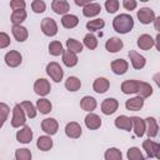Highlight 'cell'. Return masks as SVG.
<instances>
[{"label":"cell","mask_w":160,"mask_h":160,"mask_svg":"<svg viewBox=\"0 0 160 160\" xmlns=\"http://www.w3.org/2000/svg\"><path fill=\"white\" fill-rule=\"evenodd\" d=\"M112 28L119 34H128L134 28V19L129 14H120L114 18Z\"/></svg>","instance_id":"6da1fadb"},{"label":"cell","mask_w":160,"mask_h":160,"mask_svg":"<svg viewBox=\"0 0 160 160\" xmlns=\"http://www.w3.org/2000/svg\"><path fill=\"white\" fill-rule=\"evenodd\" d=\"M46 74L55 82H60L62 80V78H64V70L60 66V64H58L56 61H51V62H49L46 65Z\"/></svg>","instance_id":"7a4b0ae2"},{"label":"cell","mask_w":160,"mask_h":160,"mask_svg":"<svg viewBox=\"0 0 160 160\" xmlns=\"http://www.w3.org/2000/svg\"><path fill=\"white\" fill-rule=\"evenodd\" d=\"M41 31L46 36H55L58 34V24L52 18H44L40 24Z\"/></svg>","instance_id":"3957f363"},{"label":"cell","mask_w":160,"mask_h":160,"mask_svg":"<svg viewBox=\"0 0 160 160\" xmlns=\"http://www.w3.org/2000/svg\"><path fill=\"white\" fill-rule=\"evenodd\" d=\"M26 122V115L24 110L21 109L20 104H15L12 109V119H11V126L12 128H20L24 126Z\"/></svg>","instance_id":"277c9868"},{"label":"cell","mask_w":160,"mask_h":160,"mask_svg":"<svg viewBox=\"0 0 160 160\" xmlns=\"http://www.w3.org/2000/svg\"><path fill=\"white\" fill-rule=\"evenodd\" d=\"M142 148L146 151L149 158H156V159L160 158V144L155 142L154 140H150V139L144 140L142 141Z\"/></svg>","instance_id":"5b68a950"},{"label":"cell","mask_w":160,"mask_h":160,"mask_svg":"<svg viewBox=\"0 0 160 160\" xmlns=\"http://www.w3.org/2000/svg\"><path fill=\"white\" fill-rule=\"evenodd\" d=\"M4 60H5V64L9 66V68H16L21 64L22 61V56L19 51L16 50H10L5 54L4 56Z\"/></svg>","instance_id":"8992f818"},{"label":"cell","mask_w":160,"mask_h":160,"mask_svg":"<svg viewBox=\"0 0 160 160\" xmlns=\"http://www.w3.org/2000/svg\"><path fill=\"white\" fill-rule=\"evenodd\" d=\"M51 90V85L49 82V80L41 78V79H38L35 80L34 82V91L39 95V96H46Z\"/></svg>","instance_id":"52a82bcc"},{"label":"cell","mask_w":160,"mask_h":160,"mask_svg":"<svg viewBox=\"0 0 160 160\" xmlns=\"http://www.w3.org/2000/svg\"><path fill=\"white\" fill-rule=\"evenodd\" d=\"M41 129L46 135L52 136V135H55L58 132L59 124L54 118H46V119H44L41 121Z\"/></svg>","instance_id":"ba28073f"},{"label":"cell","mask_w":160,"mask_h":160,"mask_svg":"<svg viewBox=\"0 0 160 160\" xmlns=\"http://www.w3.org/2000/svg\"><path fill=\"white\" fill-rule=\"evenodd\" d=\"M81 132H82V129L80 124L76 121H70L65 125V134L70 139H79L81 136Z\"/></svg>","instance_id":"9c48e42d"},{"label":"cell","mask_w":160,"mask_h":160,"mask_svg":"<svg viewBox=\"0 0 160 160\" xmlns=\"http://www.w3.org/2000/svg\"><path fill=\"white\" fill-rule=\"evenodd\" d=\"M155 12L152 9L150 8H141L139 11H138V19L141 24L144 25H148V24H151L155 19Z\"/></svg>","instance_id":"30bf717a"},{"label":"cell","mask_w":160,"mask_h":160,"mask_svg":"<svg viewBox=\"0 0 160 160\" xmlns=\"http://www.w3.org/2000/svg\"><path fill=\"white\" fill-rule=\"evenodd\" d=\"M128 55H129V59L131 61V65H132V68L135 70H140V69H142L146 65V59L142 55H140L138 51L130 50L128 52Z\"/></svg>","instance_id":"8fae6325"},{"label":"cell","mask_w":160,"mask_h":160,"mask_svg":"<svg viewBox=\"0 0 160 160\" xmlns=\"http://www.w3.org/2000/svg\"><path fill=\"white\" fill-rule=\"evenodd\" d=\"M119 108V101L114 98H108L101 102V112L104 115H111L114 114Z\"/></svg>","instance_id":"7c38bea8"},{"label":"cell","mask_w":160,"mask_h":160,"mask_svg":"<svg viewBox=\"0 0 160 160\" xmlns=\"http://www.w3.org/2000/svg\"><path fill=\"white\" fill-rule=\"evenodd\" d=\"M145 132L148 134L149 139L150 138H155L159 132V124L158 120L152 116H149L145 119Z\"/></svg>","instance_id":"4fadbf2b"},{"label":"cell","mask_w":160,"mask_h":160,"mask_svg":"<svg viewBox=\"0 0 160 160\" xmlns=\"http://www.w3.org/2000/svg\"><path fill=\"white\" fill-rule=\"evenodd\" d=\"M110 66H111V70H112L114 74L124 75L129 69V62L126 60H124V59H115V60L111 61Z\"/></svg>","instance_id":"5bb4252c"},{"label":"cell","mask_w":160,"mask_h":160,"mask_svg":"<svg viewBox=\"0 0 160 160\" xmlns=\"http://www.w3.org/2000/svg\"><path fill=\"white\" fill-rule=\"evenodd\" d=\"M16 140L21 144H29L32 140V130L30 126L24 125L22 129H20L16 132Z\"/></svg>","instance_id":"9a60e30c"},{"label":"cell","mask_w":160,"mask_h":160,"mask_svg":"<svg viewBox=\"0 0 160 160\" xmlns=\"http://www.w3.org/2000/svg\"><path fill=\"white\" fill-rule=\"evenodd\" d=\"M11 32H12V36L16 41L19 42H24L28 38H29V31L25 26L22 25H12L11 28Z\"/></svg>","instance_id":"2e32d148"},{"label":"cell","mask_w":160,"mask_h":160,"mask_svg":"<svg viewBox=\"0 0 160 160\" xmlns=\"http://www.w3.org/2000/svg\"><path fill=\"white\" fill-rule=\"evenodd\" d=\"M51 9L54 10L55 14L58 15H66L68 11L70 10V4L66 0H54L51 2Z\"/></svg>","instance_id":"e0dca14e"},{"label":"cell","mask_w":160,"mask_h":160,"mask_svg":"<svg viewBox=\"0 0 160 160\" xmlns=\"http://www.w3.org/2000/svg\"><path fill=\"white\" fill-rule=\"evenodd\" d=\"M85 126L90 130H96L101 126V119L99 115L94 114V112H89L86 116H85Z\"/></svg>","instance_id":"ac0fdd59"},{"label":"cell","mask_w":160,"mask_h":160,"mask_svg":"<svg viewBox=\"0 0 160 160\" xmlns=\"http://www.w3.org/2000/svg\"><path fill=\"white\" fill-rule=\"evenodd\" d=\"M134 132L138 138H141L145 134V120L139 116H130Z\"/></svg>","instance_id":"d6986e66"},{"label":"cell","mask_w":160,"mask_h":160,"mask_svg":"<svg viewBox=\"0 0 160 160\" xmlns=\"http://www.w3.org/2000/svg\"><path fill=\"white\" fill-rule=\"evenodd\" d=\"M142 106H144V99L140 96H134L125 101V108L129 111H139L142 109Z\"/></svg>","instance_id":"ffe728a7"},{"label":"cell","mask_w":160,"mask_h":160,"mask_svg":"<svg viewBox=\"0 0 160 160\" xmlns=\"http://www.w3.org/2000/svg\"><path fill=\"white\" fill-rule=\"evenodd\" d=\"M139 82H140V80H132V79L131 80H125L121 84V91L126 95L136 94L138 89H139Z\"/></svg>","instance_id":"44dd1931"},{"label":"cell","mask_w":160,"mask_h":160,"mask_svg":"<svg viewBox=\"0 0 160 160\" xmlns=\"http://www.w3.org/2000/svg\"><path fill=\"white\" fill-rule=\"evenodd\" d=\"M109 88H110V81L106 78H98V79H95V81L92 84V89L98 94L106 92L109 90Z\"/></svg>","instance_id":"7402d4cb"},{"label":"cell","mask_w":160,"mask_h":160,"mask_svg":"<svg viewBox=\"0 0 160 160\" xmlns=\"http://www.w3.org/2000/svg\"><path fill=\"white\" fill-rule=\"evenodd\" d=\"M98 106V102H96V99L90 96V95H86L84 96L81 100H80V108L88 112H92Z\"/></svg>","instance_id":"603a6c76"},{"label":"cell","mask_w":160,"mask_h":160,"mask_svg":"<svg viewBox=\"0 0 160 160\" xmlns=\"http://www.w3.org/2000/svg\"><path fill=\"white\" fill-rule=\"evenodd\" d=\"M122 46H124V42L119 38H110L105 42V49L109 52H118V51H120L122 49Z\"/></svg>","instance_id":"cb8c5ba5"},{"label":"cell","mask_w":160,"mask_h":160,"mask_svg":"<svg viewBox=\"0 0 160 160\" xmlns=\"http://www.w3.org/2000/svg\"><path fill=\"white\" fill-rule=\"evenodd\" d=\"M100 11H101V5L99 2H90L82 8V14L86 18H94L99 15Z\"/></svg>","instance_id":"d4e9b609"},{"label":"cell","mask_w":160,"mask_h":160,"mask_svg":"<svg viewBox=\"0 0 160 160\" xmlns=\"http://www.w3.org/2000/svg\"><path fill=\"white\" fill-rule=\"evenodd\" d=\"M154 44H155L154 39L149 34H142V35H140L138 38V46L141 50H149V49H151L154 46Z\"/></svg>","instance_id":"484cf974"},{"label":"cell","mask_w":160,"mask_h":160,"mask_svg":"<svg viewBox=\"0 0 160 160\" xmlns=\"http://www.w3.org/2000/svg\"><path fill=\"white\" fill-rule=\"evenodd\" d=\"M115 126L120 130H125V131H130L132 129V124H131V119L126 115H120L115 119Z\"/></svg>","instance_id":"4316f807"},{"label":"cell","mask_w":160,"mask_h":160,"mask_svg":"<svg viewBox=\"0 0 160 160\" xmlns=\"http://www.w3.org/2000/svg\"><path fill=\"white\" fill-rule=\"evenodd\" d=\"M54 142H52V139L51 136L49 135H41L38 138V141H36V146L39 150L41 151H49L51 148H52Z\"/></svg>","instance_id":"83f0119b"},{"label":"cell","mask_w":160,"mask_h":160,"mask_svg":"<svg viewBox=\"0 0 160 160\" xmlns=\"http://www.w3.org/2000/svg\"><path fill=\"white\" fill-rule=\"evenodd\" d=\"M79 24V18L72 14H66L61 18V25L65 29H74Z\"/></svg>","instance_id":"f1b7e54d"},{"label":"cell","mask_w":160,"mask_h":160,"mask_svg":"<svg viewBox=\"0 0 160 160\" xmlns=\"http://www.w3.org/2000/svg\"><path fill=\"white\" fill-rule=\"evenodd\" d=\"M61 55H62V62H64L68 68L75 66V65L78 64V61H79L78 55L74 54V52H71V51H69V50H64Z\"/></svg>","instance_id":"f546056e"},{"label":"cell","mask_w":160,"mask_h":160,"mask_svg":"<svg viewBox=\"0 0 160 160\" xmlns=\"http://www.w3.org/2000/svg\"><path fill=\"white\" fill-rule=\"evenodd\" d=\"M152 86L145 81H140L139 82V89H138V96L142 98V99H146V98H150L152 95Z\"/></svg>","instance_id":"4dcf8cb0"},{"label":"cell","mask_w":160,"mask_h":160,"mask_svg":"<svg viewBox=\"0 0 160 160\" xmlns=\"http://www.w3.org/2000/svg\"><path fill=\"white\" fill-rule=\"evenodd\" d=\"M52 109V104L50 102V100L45 99V98H40L36 101V110L40 111V114H49Z\"/></svg>","instance_id":"1f68e13d"},{"label":"cell","mask_w":160,"mask_h":160,"mask_svg":"<svg viewBox=\"0 0 160 160\" xmlns=\"http://www.w3.org/2000/svg\"><path fill=\"white\" fill-rule=\"evenodd\" d=\"M20 106H21V109L24 110L26 118L34 119V118L36 116L38 110H36V108L34 106V104H32L31 101H28V100H26V101H22V102H20Z\"/></svg>","instance_id":"d6a6232c"},{"label":"cell","mask_w":160,"mask_h":160,"mask_svg":"<svg viewBox=\"0 0 160 160\" xmlns=\"http://www.w3.org/2000/svg\"><path fill=\"white\" fill-rule=\"evenodd\" d=\"M82 49H84V45L79 40L71 39V38H69L66 40V50H69V51H71L74 54H79V52L82 51Z\"/></svg>","instance_id":"836d02e7"},{"label":"cell","mask_w":160,"mask_h":160,"mask_svg":"<svg viewBox=\"0 0 160 160\" xmlns=\"http://www.w3.org/2000/svg\"><path fill=\"white\" fill-rule=\"evenodd\" d=\"M65 88L66 90L69 91H78L80 88H81V80L76 76H69L66 80H65Z\"/></svg>","instance_id":"e575fe53"},{"label":"cell","mask_w":160,"mask_h":160,"mask_svg":"<svg viewBox=\"0 0 160 160\" xmlns=\"http://www.w3.org/2000/svg\"><path fill=\"white\" fill-rule=\"evenodd\" d=\"M26 10H15L11 14L10 21L12 22V25H21V22H24L26 20Z\"/></svg>","instance_id":"d590c367"},{"label":"cell","mask_w":160,"mask_h":160,"mask_svg":"<svg viewBox=\"0 0 160 160\" xmlns=\"http://www.w3.org/2000/svg\"><path fill=\"white\" fill-rule=\"evenodd\" d=\"M105 160H122V154L118 148H109L104 154Z\"/></svg>","instance_id":"8d00e7d4"},{"label":"cell","mask_w":160,"mask_h":160,"mask_svg":"<svg viewBox=\"0 0 160 160\" xmlns=\"http://www.w3.org/2000/svg\"><path fill=\"white\" fill-rule=\"evenodd\" d=\"M105 26V21L102 19H94V20H89L86 22V29L89 31H99Z\"/></svg>","instance_id":"74e56055"},{"label":"cell","mask_w":160,"mask_h":160,"mask_svg":"<svg viewBox=\"0 0 160 160\" xmlns=\"http://www.w3.org/2000/svg\"><path fill=\"white\" fill-rule=\"evenodd\" d=\"M62 51H64V49H62V44H61L60 41L54 40V41H51V42L49 44V54H50V55H52V56H59V55L62 54Z\"/></svg>","instance_id":"f35d334b"},{"label":"cell","mask_w":160,"mask_h":160,"mask_svg":"<svg viewBox=\"0 0 160 160\" xmlns=\"http://www.w3.org/2000/svg\"><path fill=\"white\" fill-rule=\"evenodd\" d=\"M82 45H85L89 50H95L98 48V39H96V36L90 34V32L86 34L84 36V44Z\"/></svg>","instance_id":"ab89813d"},{"label":"cell","mask_w":160,"mask_h":160,"mask_svg":"<svg viewBox=\"0 0 160 160\" xmlns=\"http://www.w3.org/2000/svg\"><path fill=\"white\" fill-rule=\"evenodd\" d=\"M126 156H128V160H145L142 152L140 151L139 148H130L126 152Z\"/></svg>","instance_id":"60d3db41"},{"label":"cell","mask_w":160,"mask_h":160,"mask_svg":"<svg viewBox=\"0 0 160 160\" xmlns=\"http://www.w3.org/2000/svg\"><path fill=\"white\" fill-rule=\"evenodd\" d=\"M9 114H10V108L5 102H0V129L4 126L5 121L8 120Z\"/></svg>","instance_id":"b9f144b4"},{"label":"cell","mask_w":160,"mask_h":160,"mask_svg":"<svg viewBox=\"0 0 160 160\" xmlns=\"http://www.w3.org/2000/svg\"><path fill=\"white\" fill-rule=\"evenodd\" d=\"M31 151L26 148L22 149H18L15 151V159L16 160H31Z\"/></svg>","instance_id":"7bdbcfd3"},{"label":"cell","mask_w":160,"mask_h":160,"mask_svg":"<svg viewBox=\"0 0 160 160\" xmlns=\"http://www.w3.org/2000/svg\"><path fill=\"white\" fill-rule=\"evenodd\" d=\"M31 9H32V11H34L35 14H41V12L45 11L46 4H45V1H42V0H34V1L31 2Z\"/></svg>","instance_id":"ee69618b"},{"label":"cell","mask_w":160,"mask_h":160,"mask_svg":"<svg viewBox=\"0 0 160 160\" xmlns=\"http://www.w3.org/2000/svg\"><path fill=\"white\" fill-rule=\"evenodd\" d=\"M119 5L120 2L118 0H106L105 1V9L109 14H114L119 10Z\"/></svg>","instance_id":"f6af8a7d"},{"label":"cell","mask_w":160,"mask_h":160,"mask_svg":"<svg viewBox=\"0 0 160 160\" xmlns=\"http://www.w3.org/2000/svg\"><path fill=\"white\" fill-rule=\"evenodd\" d=\"M26 2L24 0H11L10 1V8L12 9V11L15 10H25Z\"/></svg>","instance_id":"bcb514c9"},{"label":"cell","mask_w":160,"mask_h":160,"mask_svg":"<svg viewBox=\"0 0 160 160\" xmlns=\"http://www.w3.org/2000/svg\"><path fill=\"white\" fill-rule=\"evenodd\" d=\"M10 45V36L6 32L0 31V49H5Z\"/></svg>","instance_id":"7dc6e473"},{"label":"cell","mask_w":160,"mask_h":160,"mask_svg":"<svg viewBox=\"0 0 160 160\" xmlns=\"http://www.w3.org/2000/svg\"><path fill=\"white\" fill-rule=\"evenodd\" d=\"M122 6L126 9V10H135L136 6H138V2L135 0H124L122 1Z\"/></svg>","instance_id":"c3c4849f"},{"label":"cell","mask_w":160,"mask_h":160,"mask_svg":"<svg viewBox=\"0 0 160 160\" xmlns=\"http://www.w3.org/2000/svg\"><path fill=\"white\" fill-rule=\"evenodd\" d=\"M90 2H91L90 0H75V4H76L78 6H81V8L86 6V5L90 4Z\"/></svg>","instance_id":"681fc988"},{"label":"cell","mask_w":160,"mask_h":160,"mask_svg":"<svg viewBox=\"0 0 160 160\" xmlns=\"http://www.w3.org/2000/svg\"><path fill=\"white\" fill-rule=\"evenodd\" d=\"M159 21H160V18H155L152 22H155V30L159 31L160 30V26H159Z\"/></svg>","instance_id":"f907efd6"}]
</instances>
